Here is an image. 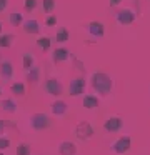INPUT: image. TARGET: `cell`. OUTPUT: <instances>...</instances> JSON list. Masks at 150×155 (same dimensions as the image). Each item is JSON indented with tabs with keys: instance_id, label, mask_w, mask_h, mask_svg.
Here are the masks:
<instances>
[{
	"instance_id": "1",
	"label": "cell",
	"mask_w": 150,
	"mask_h": 155,
	"mask_svg": "<svg viewBox=\"0 0 150 155\" xmlns=\"http://www.w3.org/2000/svg\"><path fill=\"white\" fill-rule=\"evenodd\" d=\"M115 20L118 25H132L140 17V4L138 0H123L122 4L115 8Z\"/></svg>"
},
{
	"instance_id": "2",
	"label": "cell",
	"mask_w": 150,
	"mask_h": 155,
	"mask_svg": "<svg viewBox=\"0 0 150 155\" xmlns=\"http://www.w3.org/2000/svg\"><path fill=\"white\" fill-rule=\"evenodd\" d=\"M113 87V82L112 77L105 72H95L92 75V88L95 92H98L100 95H108L112 92Z\"/></svg>"
},
{
	"instance_id": "3",
	"label": "cell",
	"mask_w": 150,
	"mask_h": 155,
	"mask_svg": "<svg viewBox=\"0 0 150 155\" xmlns=\"http://www.w3.org/2000/svg\"><path fill=\"white\" fill-rule=\"evenodd\" d=\"M30 120H32V127L35 130H45V128H48L52 125L48 115H45V114H33Z\"/></svg>"
},
{
	"instance_id": "4",
	"label": "cell",
	"mask_w": 150,
	"mask_h": 155,
	"mask_svg": "<svg viewBox=\"0 0 150 155\" xmlns=\"http://www.w3.org/2000/svg\"><path fill=\"white\" fill-rule=\"evenodd\" d=\"M85 30L92 38H102L105 35V27L102 22H90L85 25Z\"/></svg>"
},
{
	"instance_id": "5",
	"label": "cell",
	"mask_w": 150,
	"mask_h": 155,
	"mask_svg": "<svg viewBox=\"0 0 150 155\" xmlns=\"http://www.w3.org/2000/svg\"><path fill=\"white\" fill-rule=\"evenodd\" d=\"M43 90L48 95H52V97H58V95L62 94L63 87L57 78H48V80L45 82V85H43Z\"/></svg>"
},
{
	"instance_id": "6",
	"label": "cell",
	"mask_w": 150,
	"mask_h": 155,
	"mask_svg": "<svg viewBox=\"0 0 150 155\" xmlns=\"http://www.w3.org/2000/svg\"><path fill=\"white\" fill-rule=\"evenodd\" d=\"M130 145H132V140H130V137L123 135V137H120L117 142H113L112 152H115V153H125V152L130 150Z\"/></svg>"
},
{
	"instance_id": "7",
	"label": "cell",
	"mask_w": 150,
	"mask_h": 155,
	"mask_svg": "<svg viewBox=\"0 0 150 155\" xmlns=\"http://www.w3.org/2000/svg\"><path fill=\"white\" fill-rule=\"evenodd\" d=\"M83 88H85V78L83 77H75L72 82H70V95L72 97H78L80 94H83Z\"/></svg>"
},
{
	"instance_id": "8",
	"label": "cell",
	"mask_w": 150,
	"mask_h": 155,
	"mask_svg": "<svg viewBox=\"0 0 150 155\" xmlns=\"http://www.w3.org/2000/svg\"><path fill=\"white\" fill-rule=\"evenodd\" d=\"M77 137L80 138V140H87V138H90L93 135V128L90 127L88 122H80L78 125H77Z\"/></svg>"
},
{
	"instance_id": "9",
	"label": "cell",
	"mask_w": 150,
	"mask_h": 155,
	"mask_svg": "<svg viewBox=\"0 0 150 155\" xmlns=\"http://www.w3.org/2000/svg\"><path fill=\"white\" fill-rule=\"evenodd\" d=\"M13 77V65L10 60H2L0 62V78L3 82H8Z\"/></svg>"
},
{
	"instance_id": "10",
	"label": "cell",
	"mask_w": 150,
	"mask_h": 155,
	"mask_svg": "<svg viewBox=\"0 0 150 155\" xmlns=\"http://www.w3.org/2000/svg\"><path fill=\"white\" fill-rule=\"evenodd\" d=\"M122 127H123V120L120 117H110V118H107L105 124H103V128H105L107 132H110V134L118 132Z\"/></svg>"
},
{
	"instance_id": "11",
	"label": "cell",
	"mask_w": 150,
	"mask_h": 155,
	"mask_svg": "<svg viewBox=\"0 0 150 155\" xmlns=\"http://www.w3.org/2000/svg\"><path fill=\"white\" fill-rule=\"evenodd\" d=\"M70 58H73V57L67 48H57V50H53V54H52L53 64H62V62H67V60H70Z\"/></svg>"
},
{
	"instance_id": "12",
	"label": "cell",
	"mask_w": 150,
	"mask_h": 155,
	"mask_svg": "<svg viewBox=\"0 0 150 155\" xmlns=\"http://www.w3.org/2000/svg\"><path fill=\"white\" fill-rule=\"evenodd\" d=\"M22 27H23V32H25V34H32V35H37L40 32V27H38V22L37 20H32V18H30V20H25L22 24Z\"/></svg>"
},
{
	"instance_id": "13",
	"label": "cell",
	"mask_w": 150,
	"mask_h": 155,
	"mask_svg": "<svg viewBox=\"0 0 150 155\" xmlns=\"http://www.w3.org/2000/svg\"><path fill=\"white\" fill-rule=\"evenodd\" d=\"M60 155H75L77 153V147L72 143V142H62L58 147Z\"/></svg>"
},
{
	"instance_id": "14",
	"label": "cell",
	"mask_w": 150,
	"mask_h": 155,
	"mask_svg": "<svg viewBox=\"0 0 150 155\" xmlns=\"http://www.w3.org/2000/svg\"><path fill=\"white\" fill-rule=\"evenodd\" d=\"M67 110H68V107H67L65 102L58 100V102H53L52 104V114L58 115V117H62V115L67 114Z\"/></svg>"
},
{
	"instance_id": "15",
	"label": "cell",
	"mask_w": 150,
	"mask_h": 155,
	"mask_svg": "<svg viewBox=\"0 0 150 155\" xmlns=\"http://www.w3.org/2000/svg\"><path fill=\"white\" fill-rule=\"evenodd\" d=\"M15 40V35L12 34H0V48H8Z\"/></svg>"
},
{
	"instance_id": "16",
	"label": "cell",
	"mask_w": 150,
	"mask_h": 155,
	"mask_svg": "<svg viewBox=\"0 0 150 155\" xmlns=\"http://www.w3.org/2000/svg\"><path fill=\"white\" fill-rule=\"evenodd\" d=\"M83 107L88 108V110L98 107V98H97L95 95H85V97H83Z\"/></svg>"
},
{
	"instance_id": "17",
	"label": "cell",
	"mask_w": 150,
	"mask_h": 155,
	"mask_svg": "<svg viewBox=\"0 0 150 155\" xmlns=\"http://www.w3.org/2000/svg\"><path fill=\"white\" fill-rule=\"evenodd\" d=\"M8 22L13 25V27H20L23 24V17L20 12H10L8 14Z\"/></svg>"
},
{
	"instance_id": "18",
	"label": "cell",
	"mask_w": 150,
	"mask_h": 155,
	"mask_svg": "<svg viewBox=\"0 0 150 155\" xmlns=\"http://www.w3.org/2000/svg\"><path fill=\"white\" fill-rule=\"evenodd\" d=\"M10 90H12L13 95H18V97H22V95H25V85H23L22 82H15V84L10 85Z\"/></svg>"
},
{
	"instance_id": "19",
	"label": "cell",
	"mask_w": 150,
	"mask_h": 155,
	"mask_svg": "<svg viewBox=\"0 0 150 155\" xmlns=\"http://www.w3.org/2000/svg\"><path fill=\"white\" fill-rule=\"evenodd\" d=\"M55 38L60 44H65V42L68 40V30H67L65 27H58V30H57V34H55Z\"/></svg>"
},
{
	"instance_id": "20",
	"label": "cell",
	"mask_w": 150,
	"mask_h": 155,
	"mask_svg": "<svg viewBox=\"0 0 150 155\" xmlns=\"http://www.w3.org/2000/svg\"><path fill=\"white\" fill-rule=\"evenodd\" d=\"M50 45H52V40H50L48 37H38L37 38V47H38L40 50L47 52L50 48Z\"/></svg>"
},
{
	"instance_id": "21",
	"label": "cell",
	"mask_w": 150,
	"mask_h": 155,
	"mask_svg": "<svg viewBox=\"0 0 150 155\" xmlns=\"http://www.w3.org/2000/svg\"><path fill=\"white\" fill-rule=\"evenodd\" d=\"M33 64H35V58H33V55L32 54H23V70H30V68L33 67Z\"/></svg>"
},
{
	"instance_id": "22",
	"label": "cell",
	"mask_w": 150,
	"mask_h": 155,
	"mask_svg": "<svg viewBox=\"0 0 150 155\" xmlns=\"http://www.w3.org/2000/svg\"><path fill=\"white\" fill-rule=\"evenodd\" d=\"M2 108L5 112H10V114H13V112L17 110V104L13 100H10V98H5V100L2 102Z\"/></svg>"
},
{
	"instance_id": "23",
	"label": "cell",
	"mask_w": 150,
	"mask_h": 155,
	"mask_svg": "<svg viewBox=\"0 0 150 155\" xmlns=\"http://www.w3.org/2000/svg\"><path fill=\"white\" fill-rule=\"evenodd\" d=\"M27 77H28V80H30V84H37V82H38V67H35V65H33L32 68H30V70H27Z\"/></svg>"
},
{
	"instance_id": "24",
	"label": "cell",
	"mask_w": 150,
	"mask_h": 155,
	"mask_svg": "<svg viewBox=\"0 0 150 155\" xmlns=\"http://www.w3.org/2000/svg\"><path fill=\"white\" fill-rule=\"evenodd\" d=\"M42 8L45 14H52L55 10V0H43L42 2Z\"/></svg>"
},
{
	"instance_id": "25",
	"label": "cell",
	"mask_w": 150,
	"mask_h": 155,
	"mask_svg": "<svg viewBox=\"0 0 150 155\" xmlns=\"http://www.w3.org/2000/svg\"><path fill=\"white\" fill-rule=\"evenodd\" d=\"M17 155H30V145L28 143H20L17 147Z\"/></svg>"
},
{
	"instance_id": "26",
	"label": "cell",
	"mask_w": 150,
	"mask_h": 155,
	"mask_svg": "<svg viewBox=\"0 0 150 155\" xmlns=\"http://www.w3.org/2000/svg\"><path fill=\"white\" fill-rule=\"evenodd\" d=\"M37 0H25V10L30 12V10H35L37 8Z\"/></svg>"
},
{
	"instance_id": "27",
	"label": "cell",
	"mask_w": 150,
	"mask_h": 155,
	"mask_svg": "<svg viewBox=\"0 0 150 155\" xmlns=\"http://www.w3.org/2000/svg\"><path fill=\"white\" fill-rule=\"evenodd\" d=\"M8 145H10L8 138H5V137H2V135H0V150H7V148H8Z\"/></svg>"
},
{
	"instance_id": "28",
	"label": "cell",
	"mask_w": 150,
	"mask_h": 155,
	"mask_svg": "<svg viewBox=\"0 0 150 155\" xmlns=\"http://www.w3.org/2000/svg\"><path fill=\"white\" fill-rule=\"evenodd\" d=\"M45 24L48 25V27L57 25V17H55V15H48V17H47V20H45Z\"/></svg>"
},
{
	"instance_id": "29",
	"label": "cell",
	"mask_w": 150,
	"mask_h": 155,
	"mask_svg": "<svg viewBox=\"0 0 150 155\" xmlns=\"http://www.w3.org/2000/svg\"><path fill=\"white\" fill-rule=\"evenodd\" d=\"M122 2H123V0H108V7L112 8V10H115V8L118 7Z\"/></svg>"
},
{
	"instance_id": "30",
	"label": "cell",
	"mask_w": 150,
	"mask_h": 155,
	"mask_svg": "<svg viewBox=\"0 0 150 155\" xmlns=\"http://www.w3.org/2000/svg\"><path fill=\"white\" fill-rule=\"evenodd\" d=\"M8 7V0H0V12H3Z\"/></svg>"
},
{
	"instance_id": "31",
	"label": "cell",
	"mask_w": 150,
	"mask_h": 155,
	"mask_svg": "<svg viewBox=\"0 0 150 155\" xmlns=\"http://www.w3.org/2000/svg\"><path fill=\"white\" fill-rule=\"evenodd\" d=\"M3 132H5V122H3V120H0V135H2Z\"/></svg>"
},
{
	"instance_id": "32",
	"label": "cell",
	"mask_w": 150,
	"mask_h": 155,
	"mask_svg": "<svg viewBox=\"0 0 150 155\" xmlns=\"http://www.w3.org/2000/svg\"><path fill=\"white\" fill-rule=\"evenodd\" d=\"M2 32H3V28H2V24H0V34H2Z\"/></svg>"
},
{
	"instance_id": "33",
	"label": "cell",
	"mask_w": 150,
	"mask_h": 155,
	"mask_svg": "<svg viewBox=\"0 0 150 155\" xmlns=\"http://www.w3.org/2000/svg\"><path fill=\"white\" fill-rule=\"evenodd\" d=\"M2 94H3V92H2V88H0V95H2Z\"/></svg>"
},
{
	"instance_id": "34",
	"label": "cell",
	"mask_w": 150,
	"mask_h": 155,
	"mask_svg": "<svg viewBox=\"0 0 150 155\" xmlns=\"http://www.w3.org/2000/svg\"><path fill=\"white\" fill-rule=\"evenodd\" d=\"M0 155H2V153H0Z\"/></svg>"
},
{
	"instance_id": "35",
	"label": "cell",
	"mask_w": 150,
	"mask_h": 155,
	"mask_svg": "<svg viewBox=\"0 0 150 155\" xmlns=\"http://www.w3.org/2000/svg\"><path fill=\"white\" fill-rule=\"evenodd\" d=\"M0 62H2V60H0Z\"/></svg>"
}]
</instances>
